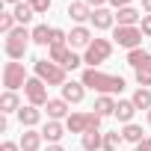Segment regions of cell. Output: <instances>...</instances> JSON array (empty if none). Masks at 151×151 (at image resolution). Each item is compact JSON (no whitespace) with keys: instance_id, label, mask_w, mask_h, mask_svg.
Listing matches in <instances>:
<instances>
[{"instance_id":"cell-9","label":"cell","mask_w":151,"mask_h":151,"mask_svg":"<svg viewBox=\"0 0 151 151\" xmlns=\"http://www.w3.org/2000/svg\"><path fill=\"white\" fill-rule=\"evenodd\" d=\"M127 65L133 71H151V50H142V47L127 50Z\"/></svg>"},{"instance_id":"cell-16","label":"cell","mask_w":151,"mask_h":151,"mask_svg":"<svg viewBox=\"0 0 151 151\" xmlns=\"http://www.w3.org/2000/svg\"><path fill=\"white\" fill-rule=\"evenodd\" d=\"M92 45V30L89 27H74L68 33V47H89Z\"/></svg>"},{"instance_id":"cell-10","label":"cell","mask_w":151,"mask_h":151,"mask_svg":"<svg viewBox=\"0 0 151 151\" xmlns=\"http://www.w3.org/2000/svg\"><path fill=\"white\" fill-rule=\"evenodd\" d=\"M68 107H71V104H68L65 98H50L45 110H47V119H53V122H62V119H68V116H71V110H68Z\"/></svg>"},{"instance_id":"cell-7","label":"cell","mask_w":151,"mask_h":151,"mask_svg":"<svg viewBox=\"0 0 151 151\" xmlns=\"http://www.w3.org/2000/svg\"><path fill=\"white\" fill-rule=\"evenodd\" d=\"M113 42L124 50L142 47V30L139 27H113Z\"/></svg>"},{"instance_id":"cell-3","label":"cell","mask_w":151,"mask_h":151,"mask_svg":"<svg viewBox=\"0 0 151 151\" xmlns=\"http://www.w3.org/2000/svg\"><path fill=\"white\" fill-rule=\"evenodd\" d=\"M33 62H36V65H33V68H36V77L45 80L47 86H59V89H62V86L68 83L62 65H56V62H50V59H33Z\"/></svg>"},{"instance_id":"cell-18","label":"cell","mask_w":151,"mask_h":151,"mask_svg":"<svg viewBox=\"0 0 151 151\" xmlns=\"http://www.w3.org/2000/svg\"><path fill=\"white\" fill-rule=\"evenodd\" d=\"M83 95H86V86H83V83L68 80V83L62 86V98H65L68 104H80V101H83Z\"/></svg>"},{"instance_id":"cell-31","label":"cell","mask_w":151,"mask_h":151,"mask_svg":"<svg viewBox=\"0 0 151 151\" xmlns=\"http://www.w3.org/2000/svg\"><path fill=\"white\" fill-rule=\"evenodd\" d=\"M27 3L33 6V12H36V15H45V12L50 9V3H53V0H27Z\"/></svg>"},{"instance_id":"cell-8","label":"cell","mask_w":151,"mask_h":151,"mask_svg":"<svg viewBox=\"0 0 151 151\" xmlns=\"http://www.w3.org/2000/svg\"><path fill=\"white\" fill-rule=\"evenodd\" d=\"M24 95H27V104H33V107H47V83L45 80H39V77H30L27 80V86H24Z\"/></svg>"},{"instance_id":"cell-40","label":"cell","mask_w":151,"mask_h":151,"mask_svg":"<svg viewBox=\"0 0 151 151\" xmlns=\"http://www.w3.org/2000/svg\"><path fill=\"white\" fill-rule=\"evenodd\" d=\"M3 3H9V6H18V3H24V0H3Z\"/></svg>"},{"instance_id":"cell-24","label":"cell","mask_w":151,"mask_h":151,"mask_svg":"<svg viewBox=\"0 0 151 151\" xmlns=\"http://www.w3.org/2000/svg\"><path fill=\"white\" fill-rule=\"evenodd\" d=\"M12 15H15V21H18L21 27H27V24L33 21V15H36V12H33V6L27 3V0H24V3H18V6L12 9Z\"/></svg>"},{"instance_id":"cell-41","label":"cell","mask_w":151,"mask_h":151,"mask_svg":"<svg viewBox=\"0 0 151 151\" xmlns=\"http://www.w3.org/2000/svg\"><path fill=\"white\" fill-rule=\"evenodd\" d=\"M148 127H151V110H148Z\"/></svg>"},{"instance_id":"cell-32","label":"cell","mask_w":151,"mask_h":151,"mask_svg":"<svg viewBox=\"0 0 151 151\" xmlns=\"http://www.w3.org/2000/svg\"><path fill=\"white\" fill-rule=\"evenodd\" d=\"M136 83H139L142 89H148V86H151V71H136Z\"/></svg>"},{"instance_id":"cell-29","label":"cell","mask_w":151,"mask_h":151,"mask_svg":"<svg viewBox=\"0 0 151 151\" xmlns=\"http://www.w3.org/2000/svg\"><path fill=\"white\" fill-rule=\"evenodd\" d=\"M0 30H3L6 36L15 30V15H12V12H3V15H0Z\"/></svg>"},{"instance_id":"cell-17","label":"cell","mask_w":151,"mask_h":151,"mask_svg":"<svg viewBox=\"0 0 151 151\" xmlns=\"http://www.w3.org/2000/svg\"><path fill=\"white\" fill-rule=\"evenodd\" d=\"M42 142H45L42 130L27 127V130H24V136H21V151H39V148H42Z\"/></svg>"},{"instance_id":"cell-1","label":"cell","mask_w":151,"mask_h":151,"mask_svg":"<svg viewBox=\"0 0 151 151\" xmlns=\"http://www.w3.org/2000/svg\"><path fill=\"white\" fill-rule=\"evenodd\" d=\"M80 83L86 89H95L98 95H122L124 92V77H119V74H104L98 68H86Z\"/></svg>"},{"instance_id":"cell-19","label":"cell","mask_w":151,"mask_h":151,"mask_svg":"<svg viewBox=\"0 0 151 151\" xmlns=\"http://www.w3.org/2000/svg\"><path fill=\"white\" fill-rule=\"evenodd\" d=\"M80 145H83V151H101L104 148V133L101 130H86L80 136Z\"/></svg>"},{"instance_id":"cell-20","label":"cell","mask_w":151,"mask_h":151,"mask_svg":"<svg viewBox=\"0 0 151 151\" xmlns=\"http://www.w3.org/2000/svg\"><path fill=\"white\" fill-rule=\"evenodd\" d=\"M21 110V98H18V92H3L0 95V113H18Z\"/></svg>"},{"instance_id":"cell-34","label":"cell","mask_w":151,"mask_h":151,"mask_svg":"<svg viewBox=\"0 0 151 151\" xmlns=\"http://www.w3.org/2000/svg\"><path fill=\"white\" fill-rule=\"evenodd\" d=\"M133 151H151V136H145L139 145H133Z\"/></svg>"},{"instance_id":"cell-27","label":"cell","mask_w":151,"mask_h":151,"mask_svg":"<svg viewBox=\"0 0 151 151\" xmlns=\"http://www.w3.org/2000/svg\"><path fill=\"white\" fill-rule=\"evenodd\" d=\"M130 101H133L136 110H145V113H148V110H151V89H142V86H139V89L133 92Z\"/></svg>"},{"instance_id":"cell-13","label":"cell","mask_w":151,"mask_h":151,"mask_svg":"<svg viewBox=\"0 0 151 151\" xmlns=\"http://www.w3.org/2000/svg\"><path fill=\"white\" fill-rule=\"evenodd\" d=\"M89 21H92L95 30H110V27L116 24V15H113L107 6H101V9H92V18H89Z\"/></svg>"},{"instance_id":"cell-30","label":"cell","mask_w":151,"mask_h":151,"mask_svg":"<svg viewBox=\"0 0 151 151\" xmlns=\"http://www.w3.org/2000/svg\"><path fill=\"white\" fill-rule=\"evenodd\" d=\"M53 45H68V33L59 30V27H53V33H50V47H53Z\"/></svg>"},{"instance_id":"cell-35","label":"cell","mask_w":151,"mask_h":151,"mask_svg":"<svg viewBox=\"0 0 151 151\" xmlns=\"http://www.w3.org/2000/svg\"><path fill=\"white\" fill-rule=\"evenodd\" d=\"M0 151H21V142H3Z\"/></svg>"},{"instance_id":"cell-28","label":"cell","mask_w":151,"mask_h":151,"mask_svg":"<svg viewBox=\"0 0 151 151\" xmlns=\"http://www.w3.org/2000/svg\"><path fill=\"white\" fill-rule=\"evenodd\" d=\"M122 142H124L122 130H110V133H104V151H119Z\"/></svg>"},{"instance_id":"cell-2","label":"cell","mask_w":151,"mask_h":151,"mask_svg":"<svg viewBox=\"0 0 151 151\" xmlns=\"http://www.w3.org/2000/svg\"><path fill=\"white\" fill-rule=\"evenodd\" d=\"M30 42H33V30H27V27H15V30L6 36V45H3V47H6V56H9V59H24Z\"/></svg>"},{"instance_id":"cell-38","label":"cell","mask_w":151,"mask_h":151,"mask_svg":"<svg viewBox=\"0 0 151 151\" xmlns=\"http://www.w3.org/2000/svg\"><path fill=\"white\" fill-rule=\"evenodd\" d=\"M142 12H145V15H151V0H142Z\"/></svg>"},{"instance_id":"cell-14","label":"cell","mask_w":151,"mask_h":151,"mask_svg":"<svg viewBox=\"0 0 151 151\" xmlns=\"http://www.w3.org/2000/svg\"><path fill=\"white\" fill-rule=\"evenodd\" d=\"M18 122H21V127L27 130V127H36L39 122H42V110L39 107H33V104H27V107H21L18 110Z\"/></svg>"},{"instance_id":"cell-11","label":"cell","mask_w":151,"mask_h":151,"mask_svg":"<svg viewBox=\"0 0 151 151\" xmlns=\"http://www.w3.org/2000/svg\"><path fill=\"white\" fill-rule=\"evenodd\" d=\"M65 15L83 27V21H89V18H92V6L86 3V0H74V3L68 6V12H65Z\"/></svg>"},{"instance_id":"cell-21","label":"cell","mask_w":151,"mask_h":151,"mask_svg":"<svg viewBox=\"0 0 151 151\" xmlns=\"http://www.w3.org/2000/svg\"><path fill=\"white\" fill-rule=\"evenodd\" d=\"M71 53H74V50H71L68 45H53V47H50V56H47V59L65 68V65H68V59H71Z\"/></svg>"},{"instance_id":"cell-15","label":"cell","mask_w":151,"mask_h":151,"mask_svg":"<svg viewBox=\"0 0 151 151\" xmlns=\"http://www.w3.org/2000/svg\"><path fill=\"white\" fill-rule=\"evenodd\" d=\"M65 130H68V127H65L62 122H53V119H47V124L42 127V136H45V142L56 145V142H59V139L65 136Z\"/></svg>"},{"instance_id":"cell-37","label":"cell","mask_w":151,"mask_h":151,"mask_svg":"<svg viewBox=\"0 0 151 151\" xmlns=\"http://www.w3.org/2000/svg\"><path fill=\"white\" fill-rule=\"evenodd\" d=\"M86 3H89V6H92V9H101V6H104V3H110V0H86Z\"/></svg>"},{"instance_id":"cell-25","label":"cell","mask_w":151,"mask_h":151,"mask_svg":"<svg viewBox=\"0 0 151 151\" xmlns=\"http://www.w3.org/2000/svg\"><path fill=\"white\" fill-rule=\"evenodd\" d=\"M50 33H53V27L36 24V27H33V45H47V47H50Z\"/></svg>"},{"instance_id":"cell-26","label":"cell","mask_w":151,"mask_h":151,"mask_svg":"<svg viewBox=\"0 0 151 151\" xmlns=\"http://www.w3.org/2000/svg\"><path fill=\"white\" fill-rule=\"evenodd\" d=\"M122 136H124V142H133V145H139V142L145 139V133H142V127H139V124H133V122L122 127Z\"/></svg>"},{"instance_id":"cell-5","label":"cell","mask_w":151,"mask_h":151,"mask_svg":"<svg viewBox=\"0 0 151 151\" xmlns=\"http://www.w3.org/2000/svg\"><path fill=\"white\" fill-rule=\"evenodd\" d=\"M27 80H30V77H27V71H24V62L12 59V62L3 65V86H6V92H18V89H24Z\"/></svg>"},{"instance_id":"cell-6","label":"cell","mask_w":151,"mask_h":151,"mask_svg":"<svg viewBox=\"0 0 151 151\" xmlns=\"http://www.w3.org/2000/svg\"><path fill=\"white\" fill-rule=\"evenodd\" d=\"M110 53H113V42L110 39H92V45L83 50V62L89 68H98L104 59H110Z\"/></svg>"},{"instance_id":"cell-22","label":"cell","mask_w":151,"mask_h":151,"mask_svg":"<svg viewBox=\"0 0 151 151\" xmlns=\"http://www.w3.org/2000/svg\"><path fill=\"white\" fill-rule=\"evenodd\" d=\"M116 104L119 101H113V95H98L95 98V113L104 119V116H113L116 113Z\"/></svg>"},{"instance_id":"cell-4","label":"cell","mask_w":151,"mask_h":151,"mask_svg":"<svg viewBox=\"0 0 151 151\" xmlns=\"http://www.w3.org/2000/svg\"><path fill=\"white\" fill-rule=\"evenodd\" d=\"M65 127L71 130V133H86V130H101V116L92 110V113H71L68 119H65Z\"/></svg>"},{"instance_id":"cell-33","label":"cell","mask_w":151,"mask_h":151,"mask_svg":"<svg viewBox=\"0 0 151 151\" xmlns=\"http://www.w3.org/2000/svg\"><path fill=\"white\" fill-rule=\"evenodd\" d=\"M139 30H142V36H148V39H151V15H142V21H139Z\"/></svg>"},{"instance_id":"cell-12","label":"cell","mask_w":151,"mask_h":151,"mask_svg":"<svg viewBox=\"0 0 151 151\" xmlns=\"http://www.w3.org/2000/svg\"><path fill=\"white\" fill-rule=\"evenodd\" d=\"M116 21H119V27H139L142 12L133 6H124V9H116Z\"/></svg>"},{"instance_id":"cell-23","label":"cell","mask_w":151,"mask_h":151,"mask_svg":"<svg viewBox=\"0 0 151 151\" xmlns=\"http://www.w3.org/2000/svg\"><path fill=\"white\" fill-rule=\"evenodd\" d=\"M133 113H136L133 101H119V104H116V113H113V116H116V119H119L122 124H130V122H133Z\"/></svg>"},{"instance_id":"cell-39","label":"cell","mask_w":151,"mask_h":151,"mask_svg":"<svg viewBox=\"0 0 151 151\" xmlns=\"http://www.w3.org/2000/svg\"><path fill=\"white\" fill-rule=\"evenodd\" d=\"M45 151H65V148H62V145H59V142H56V145H47V148H45Z\"/></svg>"},{"instance_id":"cell-36","label":"cell","mask_w":151,"mask_h":151,"mask_svg":"<svg viewBox=\"0 0 151 151\" xmlns=\"http://www.w3.org/2000/svg\"><path fill=\"white\" fill-rule=\"evenodd\" d=\"M133 0H110V6H116V9H124V6H130Z\"/></svg>"}]
</instances>
